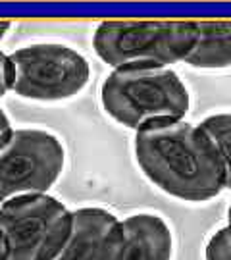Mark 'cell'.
<instances>
[{
  "label": "cell",
  "instance_id": "cell-1",
  "mask_svg": "<svg viewBox=\"0 0 231 260\" xmlns=\"http://www.w3.org/2000/svg\"><path fill=\"white\" fill-rule=\"evenodd\" d=\"M133 160L150 185L179 203L203 205L225 191L222 156L201 121L174 120L135 131Z\"/></svg>",
  "mask_w": 231,
  "mask_h": 260
},
{
  "label": "cell",
  "instance_id": "cell-2",
  "mask_svg": "<svg viewBox=\"0 0 231 260\" xmlns=\"http://www.w3.org/2000/svg\"><path fill=\"white\" fill-rule=\"evenodd\" d=\"M98 101L112 121L131 131L185 120L191 110V91L172 66L110 70L102 79Z\"/></svg>",
  "mask_w": 231,
  "mask_h": 260
},
{
  "label": "cell",
  "instance_id": "cell-3",
  "mask_svg": "<svg viewBox=\"0 0 231 260\" xmlns=\"http://www.w3.org/2000/svg\"><path fill=\"white\" fill-rule=\"evenodd\" d=\"M193 19H104L92 31V50L110 70L185 62L196 43Z\"/></svg>",
  "mask_w": 231,
  "mask_h": 260
},
{
  "label": "cell",
  "instance_id": "cell-4",
  "mask_svg": "<svg viewBox=\"0 0 231 260\" xmlns=\"http://www.w3.org/2000/svg\"><path fill=\"white\" fill-rule=\"evenodd\" d=\"M10 93L33 103H64L85 91L91 64L77 48L64 43H31L10 52Z\"/></svg>",
  "mask_w": 231,
  "mask_h": 260
},
{
  "label": "cell",
  "instance_id": "cell-5",
  "mask_svg": "<svg viewBox=\"0 0 231 260\" xmlns=\"http://www.w3.org/2000/svg\"><path fill=\"white\" fill-rule=\"evenodd\" d=\"M64 141L45 127H14L0 143V205L50 193L64 176Z\"/></svg>",
  "mask_w": 231,
  "mask_h": 260
},
{
  "label": "cell",
  "instance_id": "cell-6",
  "mask_svg": "<svg viewBox=\"0 0 231 260\" xmlns=\"http://www.w3.org/2000/svg\"><path fill=\"white\" fill-rule=\"evenodd\" d=\"M72 228L74 210L50 193L0 205V230L8 243V260H52Z\"/></svg>",
  "mask_w": 231,
  "mask_h": 260
},
{
  "label": "cell",
  "instance_id": "cell-7",
  "mask_svg": "<svg viewBox=\"0 0 231 260\" xmlns=\"http://www.w3.org/2000/svg\"><path fill=\"white\" fill-rule=\"evenodd\" d=\"M176 233L166 216L154 210L131 212L114 230L108 260H174Z\"/></svg>",
  "mask_w": 231,
  "mask_h": 260
},
{
  "label": "cell",
  "instance_id": "cell-8",
  "mask_svg": "<svg viewBox=\"0 0 231 260\" xmlns=\"http://www.w3.org/2000/svg\"><path fill=\"white\" fill-rule=\"evenodd\" d=\"M120 216L104 206L74 210V228L52 260H108L114 230Z\"/></svg>",
  "mask_w": 231,
  "mask_h": 260
},
{
  "label": "cell",
  "instance_id": "cell-9",
  "mask_svg": "<svg viewBox=\"0 0 231 260\" xmlns=\"http://www.w3.org/2000/svg\"><path fill=\"white\" fill-rule=\"evenodd\" d=\"M196 43L183 64L196 70L231 68V19L196 21Z\"/></svg>",
  "mask_w": 231,
  "mask_h": 260
},
{
  "label": "cell",
  "instance_id": "cell-10",
  "mask_svg": "<svg viewBox=\"0 0 231 260\" xmlns=\"http://www.w3.org/2000/svg\"><path fill=\"white\" fill-rule=\"evenodd\" d=\"M201 125L216 143L225 168V191H231V112H216L201 120Z\"/></svg>",
  "mask_w": 231,
  "mask_h": 260
},
{
  "label": "cell",
  "instance_id": "cell-11",
  "mask_svg": "<svg viewBox=\"0 0 231 260\" xmlns=\"http://www.w3.org/2000/svg\"><path fill=\"white\" fill-rule=\"evenodd\" d=\"M203 260H231V223L218 228L204 243Z\"/></svg>",
  "mask_w": 231,
  "mask_h": 260
},
{
  "label": "cell",
  "instance_id": "cell-12",
  "mask_svg": "<svg viewBox=\"0 0 231 260\" xmlns=\"http://www.w3.org/2000/svg\"><path fill=\"white\" fill-rule=\"evenodd\" d=\"M12 89V66H10V56L0 50V101L10 93Z\"/></svg>",
  "mask_w": 231,
  "mask_h": 260
},
{
  "label": "cell",
  "instance_id": "cell-13",
  "mask_svg": "<svg viewBox=\"0 0 231 260\" xmlns=\"http://www.w3.org/2000/svg\"><path fill=\"white\" fill-rule=\"evenodd\" d=\"M14 129V125H12V120H10V116L6 114V110L0 106V143L8 137L10 133Z\"/></svg>",
  "mask_w": 231,
  "mask_h": 260
},
{
  "label": "cell",
  "instance_id": "cell-14",
  "mask_svg": "<svg viewBox=\"0 0 231 260\" xmlns=\"http://www.w3.org/2000/svg\"><path fill=\"white\" fill-rule=\"evenodd\" d=\"M10 29H12V21H10V19H0V43L6 39V35L10 33Z\"/></svg>",
  "mask_w": 231,
  "mask_h": 260
},
{
  "label": "cell",
  "instance_id": "cell-15",
  "mask_svg": "<svg viewBox=\"0 0 231 260\" xmlns=\"http://www.w3.org/2000/svg\"><path fill=\"white\" fill-rule=\"evenodd\" d=\"M0 260H8V243L2 230H0Z\"/></svg>",
  "mask_w": 231,
  "mask_h": 260
},
{
  "label": "cell",
  "instance_id": "cell-16",
  "mask_svg": "<svg viewBox=\"0 0 231 260\" xmlns=\"http://www.w3.org/2000/svg\"><path fill=\"white\" fill-rule=\"evenodd\" d=\"M227 222L231 223V203H229V206H227Z\"/></svg>",
  "mask_w": 231,
  "mask_h": 260
}]
</instances>
